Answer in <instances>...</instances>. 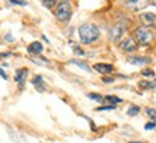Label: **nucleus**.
<instances>
[{"label": "nucleus", "instance_id": "72a5a7b5", "mask_svg": "<svg viewBox=\"0 0 156 143\" xmlns=\"http://www.w3.org/2000/svg\"><path fill=\"white\" fill-rule=\"evenodd\" d=\"M155 83H156V79H155Z\"/></svg>", "mask_w": 156, "mask_h": 143}, {"label": "nucleus", "instance_id": "b1692460", "mask_svg": "<svg viewBox=\"0 0 156 143\" xmlns=\"http://www.w3.org/2000/svg\"><path fill=\"white\" fill-rule=\"evenodd\" d=\"M156 129V120H149L145 123V130H155Z\"/></svg>", "mask_w": 156, "mask_h": 143}, {"label": "nucleus", "instance_id": "9b49d317", "mask_svg": "<svg viewBox=\"0 0 156 143\" xmlns=\"http://www.w3.org/2000/svg\"><path fill=\"white\" fill-rule=\"evenodd\" d=\"M32 85L39 93H43V92H46V83L43 80V77L40 75H36V76L32 79Z\"/></svg>", "mask_w": 156, "mask_h": 143}, {"label": "nucleus", "instance_id": "423d86ee", "mask_svg": "<svg viewBox=\"0 0 156 143\" xmlns=\"http://www.w3.org/2000/svg\"><path fill=\"white\" fill-rule=\"evenodd\" d=\"M147 5H149V0H125L123 2V6L132 12H139Z\"/></svg>", "mask_w": 156, "mask_h": 143}, {"label": "nucleus", "instance_id": "4468645a", "mask_svg": "<svg viewBox=\"0 0 156 143\" xmlns=\"http://www.w3.org/2000/svg\"><path fill=\"white\" fill-rule=\"evenodd\" d=\"M69 63H70V65H76L77 67L83 69V70L87 72V73H90V72H92V67H90L86 62H80V60H77V59H72V60H69Z\"/></svg>", "mask_w": 156, "mask_h": 143}, {"label": "nucleus", "instance_id": "473e14b6", "mask_svg": "<svg viewBox=\"0 0 156 143\" xmlns=\"http://www.w3.org/2000/svg\"><path fill=\"white\" fill-rule=\"evenodd\" d=\"M57 2H59V3H60V2H69V0H57Z\"/></svg>", "mask_w": 156, "mask_h": 143}, {"label": "nucleus", "instance_id": "2f4dec72", "mask_svg": "<svg viewBox=\"0 0 156 143\" xmlns=\"http://www.w3.org/2000/svg\"><path fill=\"white\" fill-rule=\"evenodd\" d=\"M128 143H145V142H140V140H139V142H137V140L136 142H132V140H130V142H128Z\"/></svg>", "mask_w": 156, "mask_h": 143}, {"label": "nucleus", "instance_id": "2eb2a0df", "mask_svg": "<svg viewBox=\"0 0 156 143\" xmlns=\"http://www.w3.org/2000/svg\"><path fill=\"white\" fill-rule=\"evenodd\" d=\"M105 102L106 103H109V105H116L118 106L119 103H122L123 100L119 97V96H116V95H106L105 96Z\"/></svg>", "mask_w": 156, "mask_h": 143}, {"label": "nucleus", "instance_id": "39448f33", "mask_svg": "<svg viewBox=\"0 0 156 143\" xmlns=\"http://www.w3.org/2000/svg\"><path fill=\"white\" fill-rule=\"evenodd\" d=\"M118 47L122 50L123 53H135L139 49V44L132 36H129V37H125L122 39L120 42L118 43Z\"/></svg>", "mask_w": 156, "mask_h": 143}, {"label": "nucleus", "instance_id": "c756f323", "mask_svg": "<svg viewBox=\"0 0 156 143\" xmlns=\"http://www.w3.org/2000/svg\"><path fill=\"white\" fill-rule=\"evenodd\" d=\"M42 39H43V42H46V43H49V39L46 37V36H42Z\"/></svg>", "mask_w": 156, "mask_h": 143}, {"label": "nucleus", "instance_id": "f257e3e1", "mask_svg": "<svg viewBox=\"0 0 156 143\" xmlns=\"http://www.w3.org/2000/svg\"><path fill=\"white\" fill-rule=\"evenodd\" d=\"M77 33H79V42L82 44H93L100 37V29L95 23H85L79 26Z\"/></svg>", "mask_w": 156, "mask_h": 143}, {"label": "nucleus", "instance_id": "f8f14e48", "mask_svg": "<svg viewBox=\"0 0 156 143\" xmlns=\"http://www.w3.org/2000/svg\"><path fill=\"white\" fill-rule=\"evenodd\" d=\"M29 75V69L27 67H20L16 70L14 73V82L19 85V83H26V77Z\"/></svg>", "mask_w": 156, "mask_h": 143}, {"label": "nucleus", "instance_id": "aec40b11", "mask_svg": "<svg viewBox=\"0 0 156 143\" xmlns=\"http://www.w3.org/2000/svg\"><path fill=\"white\" fill-rule=\"evenodd\" d=\"M140 75H142L143 77H155L156 73L153 69H151V67H146V69H142V72H140Z\"/></svg>", "mask_w": 156, "mask_h": 143}, {"label": "nucleus", "instance_id": "ddd939ff", "mask_svg": "<svg viewBox=\"0 0 156 143\" xmlns=\"http://www.w3.org/2000/svg\"><path fill=\"white\" fill-rule=\"evenodd\" d=\"M137 86H139L142 90H153L156 87V83L155 82H151V80H140L137 83Z\"/></svg>", "mask_w": 156, "mask_h": 143}, {"label": "nucleus", "instance_id": "5701e85b", "mask_svg": "<svg viewBox=\"0 0 156 143\" xmlns=\"http://www.w3.org/2000/svg\"><path fill=\"white\" fill-rule=\"evenodd\" d=\"M100 80H102V83H105V85H112V83H115L116 77L108 75V76H102V79H100Z\"/></svg>", "mask_w": 156, "mask_h": 143}, {"label": "nucleus", "instance_id": "0eeeda50", "mask_svg": "<svg viewBox=\"0 0 156 143\" xmlns=\"http://www.w3.org/2000/svg\"><path fill=\"white\" fill-rule=\"evenodd\" d=\"M93 70L100 73L102 76H108V75H112L115 70V66L110 65V63H95L93 65Z\"/></svg>", "mask_w": 156, "mask_h": 143}, {"label": "nucleus", "instance_id": "cd10ccee", "mask_svg": "<svg viewBox=\"0 0 156 143\" xmlns=\"http://www.w3.org/2000/svg\"><path fill=\"white\" fill-rule=\"evenodd\" d=\"M0 76L3 77V80H7V79H9V76L6 75V72L3 70V67H0Z\"/></svg>", "mask_w": 156, "mask_h": 143}, {"label": "nucleus", "instance_id": "7ed1b4c3", "mask_svg": "<svg viewBox=\"0 0 156 143\" xmlns=\"http://www.w3.org/2000/svg\"><path fill=\"white\" fill-rule=\"evenodd\" d=\"M72 13H73V10H72V5L69 2H60L55 7V17L62 23L69 22L72 17Z\"/></svg>", "mask_w": 156, "mask_h": 143}, {"label": "nucleus", "instance_id": "6ab92c4d", "mask_svg": "<svg viewBox=\"0 0 156 143\" xmlns=\"http://www.w3.org/2000/svg\"><path fill=\"white\" fill-rule=\"evenodd\" d=\"M118 106L116 105H109L106 103L105 106H99V107H96V112H109V110H116Z\"/></svg>", "mask_w": 156, "mask_h": 143}, {"label": "nucleus", "instance_id": "c85d7f7f", "mask_svg": "<svg viewBox=\"0 0 156 143\" xmlns=\"http://www.w3.org/2000/svg\"><path fill=\"white\" fill-rule=\"evenodd\" d=\"M5 40H6V42H9V43H12V42H14V37L10 33H7V34H6V37H5Z\"/></svg>", "mask_w": 156, "mask_h": 143}, {"label": "nucleus", "instance_id": "6e6552de", "mask_svg": "<svg viewBox=\"0 0 156 143\" xmlns=\"http://www.w3.org/2000/svg\"><path fill=\"white\" fill-rule=\"evenodd\" d=\"M139 19L143 23V26H147V27H153L156 26V14L151 13V12H143V13L139 14Z\"/></svg>", "mask_w": 156, "mask_h": 143}, {"label": "nucleus", "instance_id": "20e7f679", "mask_svg": "<svg viewBox=\"0 0 156 143\" xmlns=\"http://www.w3.org/2000/svg\"><path fill=\"white\" fill-rule=\"evenodd\" d=\"M126 32V29L122 23H115L113 26H110L108 30V39L112 43H119L122 40L123 34Z\"/></svg>", "mask_w": 156, "mask_h": 143}, {"label": "nucleus", "instance_id": "bb28decb", "mask_svg": "<svg viewBox=\"0 0 156 143\" xmlns=\"http://www.w3.org/2000/svg\"><path fill=\"white\" fill-rule=\"evenodd\" d=\"M83 117H85V119L87 120V122H89V124H90V130H92V132H96V130H98V126L95 124V122H93L92 119H89L87 116H83Z\"/></svg>", "mask_w": 156, "mask_h": 143}, {"label": "nucleus", "instance_id": "9d476101", "mask_svg": "<svg viewBox=\"0 0 156 143\" xmlns=\"http://www.w3.org/2000/svg\"><path fill=\"white\" fill-rule=\"evenodd\" d=\"M26 50H27V53L32 54V56H40L43 52V44L40 42H37V40H34V42H32L30 44H27Z\"/></svg>", "mask_w": 156, "mask_h": 143}, {"label": "nucleus", "instance_id": "f3484780", "mask_svg": "<svg viewBox=\"0 0 156 143\" xmlns=\"http://www.w3.org/2000/svg\"><path fill=\"white\" fill-rule=\"evenodd\" d=\"M32 62L37 66H43V67H50V63H49L48 59L44 57H39V56H34V59H32Z\"/></svg>", "mask_w": 156, "mask_h": 143}, {"label": "nucleus", "instance_id": "a878e982", "mask_svg": "<svg viewBox=\"0 0 156 143\" xmlns=\"http://www.w3.org/2000/svg\"><path fill=\"white\" fill-rule=\"evenodd\" d=\"M72 50H73V53H75L76 56H85V50H83V49H80L79 46H73V49H72Z\"/></svg>", "mask_w": 156, "mask_h": 143}, {"label": "nucleus", "instance_id": "412c9836", "mask_svg": "<svg viewBox=\"0 0 156 143\" xmlns=\"http://www.w3.org/2000/svg\"><path fill=\"white\" fill-rule=\"evenodd\" d=\"M145 113L151 120H156V109L155 107H146L145 109Z\"/></svg>", "mask_w": 156, "mask_h": 143}, {"label": "nucleus", "instance_id": "a211bd4d", "mask_svg": "<svg viewBox=\"0 0 156 143\" xmlns=\"http://www.w3.org/2000/svg\"><path fill=\"white\" fill-rule=\"evenodd\" d=\"M139 113H140V107L137 105H130L128 107V112H126V114H128L129 117H135V116H137Z\"/></svg>", "mask_w": 156, "mask_h": 143}, {"label": "nucleus", "instance_id": "4be33fe9", "mask_svg": "<svg viewBox=\"0 0 156 143\" xmlns=\"http://www.w3.org/2000/svg\"><path fill=\"white\" fill-rule=\"evenodd\" d=\"M56 3L57 0H42V5L46 7V9H53V7H56Z\"/></svg>", "mask_w": 156, "mask_h": 143}, {"label": "nucleus", "instance_id": "dca6fc26", "mask_svg": "<svg viewBox=\"0 0 156 143\" xmlns=\"http://www.w3.org/2000/svg\"><path fill=\"white\" fill-rule=\"evenodd\" d=\"M86 97L89 100H93V102H98V103H103L105 102V96L100 95V93H93V92H90L86 95Z\"/></svg>", "mask_w": 156, "mask_h": 143}, {"label": "nucleus", "instance_id": "7c9ffc66", "mask_svg": "<svg viewBox=\"0 0 156 143\" xmlns=\"http://www.w3.org/2000/svg\"><path fill=\"white\" fill-rule=\"evenodd\" d=\"M151 5H153V6H156V0H151Z\"/></svg>", "mask_w": 156, "mask_h": 143}, {"label": "nucleus", "instance_id": "1a4fd4ad", "mask_svg": "<svg viewBox=\"0 0 156 143\" xmlns=\"http://www.w3.org/2000/svg\"><path fill=\"white\" fill-rule=\"evenodd\" d=\"M128 63L133 65V66H145L147 63H151V57H145V56H128Z\"/></svg>", "mask_w": 156, "mask_h": 143}, {"label": "nucleus", "instance_id": "f03ea898", "mask_svg": "<svg viewBox=\"0 0 156 143\" xmlns=\"http://www.w3.org/2000/svg\"><path fill=\"white\" fill-rule=\"evenodd\" d=\"M132 37L136 40L139 46H149L153 42L155 34L152 33V30L147 26H139L132 32Z\"/></svg>", "mask_w": 156, "mask_h": 143}, {"label": "nucleus", "instance_id": "393cba45", "mask_svg": "<svg viewBox=\"0 0 156 143\" xmlns=\"http://www.w3.org/2000/svg\"><path fill=\"white\" fill-rule=\"evenodd\" d=\"M10 5H14V6H27L26 0H7Z\"/></svg>", "mask_w": 156, "mask_h": 143}]
</instances>
